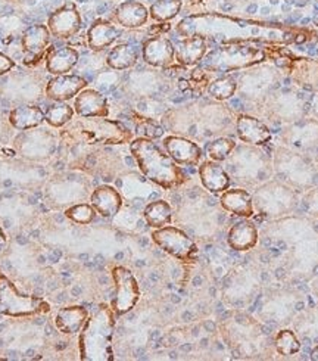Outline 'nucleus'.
Listing matches in <instances>:
<instances>
[{
  "label": "nucleus",
  "mask_w": 318,
  "mask_h": 361,
  "mask_svg": "<svg viewBox=\"0 0 318 361\" xmlns=\"http://www.w3.org/2000/svg\"><path fill=\"white\" fill-rule=\"evenodd\" d=\"M177 30L181 36H200L212 39H226V40H267V42H286L289 37H296L295 32H291L286 28L259 24L252 21H243L231 18V16L221 13H204L193 15L183 20Z\"/></svg>",
  "instance_id": "obj_1"
},
{
  "label": "nucleus",
  "mask_w": 318,
  "mask_h": 361,
  "mask_svg": "<svg viewBox=\"0 0 318 361\" xmlns=\"http://www.w3.org/2000/svg\"><path fill=\"white\" fill-rule=\"evenodd\" d=\"M96 214L97 212L94 211L92 204H77L65 211L66 219L77 223V224H82V226L90 224L94 220Z\"/></svg>",
  "instance_id": "obj_34"
},
{
  "label": "nucleus",
  "mask_w": 318,
  "mask_h": 361,
  "mask_svg": "<svg viewBox=\"0 0 318 361\" xmlns=\"http://www.w3.org/2000/svg\"><path fill=\"white\" fill-rule=\"evenodd\" d=\"M199 177L202 186L214 195L223 193L230 188V176L216 161L211 159L200 164Z\"/></svg>",
  "instance_id": "obj_18"
},
{
  "label": "nucleus",
  "mask_w": 318,
  "mask_h": 361,
  "mask_svg": "<svg viewBox=\"0 0 318 361\" xmlns=\"http://www.w3.org/2000/svg\"><path fill=\"white\" fill-rule=\"evenodd\" d=\"M164 147L178 166H197L202 159V149L197 143L181 137V136H169L164 139Z\"/></svg>",
  "instance_id": "obj_10"
},
{
  "label": "nucleus",
  "mask_w": 318,
  "mask_h": 361,
  "mask_svg": "<svg viewBox=\"0 0 318 361\" xmlns=\"http://www.w3.org/2000/svg\"><path fill=\"white\" fill-rule=\"evenodd\" d=\"M90 204L100 217L112 219L121 209L123 198L115 188L104 185L93 190L90 196Z\"/></svg>",
  "instance_id": "obj_15"
},
{
  "label": "nucleus",
  "mask_w": 318,
  "mask_h": 361,
  "mask_svg": "<svg viewBox=\"0 0 318 361\" xmlns=\"http://www.w3.org/2000/svg\"><path fill=\"white\" fill-rule=\"evenodd\" d=\"M63 139L74 145H124L131 142V131L106 117H80L63 130Z\"/></svg>",
  "instance_id": "obj_4"
},
{
  "label": "nucleus",
  "mask_w": 318,
  "mask_h": 361,
  "mask_svg": "<svg viewBox=\"0 0 318 361\" xmlns=\"http://www.w3.org/2000/svg\"><path fill=\"white\" fill-rule=\"evenodd\" d=\"M6 242H8L6 235H5V232H4L2 226H0V248H2V246H5V245H6Z\"/></svg>",
  "instance_id": "obj_36"
},
{
  "label": "nucleus",
  "mask_w": 318,
  "mask_h": 361,
  "mask_svg": "<svg viewBox=\"0 0 318 361\" xmlns=\"http://www.w3.org/2000/svg\"><path fill=\"white\" fill-rule=\"evenodd\" d=\"M44 121V111L36 105H20L11 111L9 123L16 130H32Z\"/></svg>",
  "instance_id": "obj_24"
},
{
  "label": "nucleus",
  "mask_w": 318,
  "mask_h": 361,
  "mask_svg": "<svg viewBox=\"0 0 318 361\" xmlns=\"http://www.w3.org/2000/svg\"><path fill=\"white\" fill-rule=\"evenodd\" d=\"M143 217L150 227L154 228L165 227L169 226L173 220V207L164 200L154 201L145 208Z\"/></svg>",
  "instance_id": "obj_27"
},
{
  "label": "nucleus",
  "mask_w": 318,
  "mask_h": 361,
  "mask_svg": "<svg viewBox=\"0 0 318 361\" xmlns=\"http://www.w3.org/2000/svg\"><path fill=\"white\" fill-rule=\"evenodd\" d=\"M47 27L54 36L68 39L78 32L81 27V16L74 6H65L50 16Z\"/></svg>",
  "instance_id": "obj_14"
},
{
  "label": "nucleus",
  "mask_w": 318,
  "mask_h": 361,
  "mask_svg": "<svg viewBox=\"0 0 318 361\" xmlns=\"http://www.w3.org/2000/svg\"><path fill=\"white\" fill-rule=\"evenodd\" d=\"M89 311L82 305H70L61 308L55 316V327L62 335H75L85 327Z\"/></svg>",
  "instance_id": "obj_16"
},
{
  "label": "nucleus",
  "mask_w": 318,
  "mask_h": 361,
  "mask_svg": "<svg viewBox=\"0 0 318 361\" xmlns=\"http://www.w3.org/2000/svg\"><path fill=\"white\" fill-rule=\"evenodd\" d=\"M220 204L233 216L249 219L254 216V200L245 189H227L221 193Z\"/></svg>",
  "instance_id": "obj_20"
},
{
  "label": "nucleus",
  "mask_w": 318,
  "mask_h": 361,
  "mask_svg": "<svg viewBox=\"0 0 318 361\" xmlns=\"http://www.w3.org/2000/svg\"><path fill=\"white\" fill-rule=\"evenodd\" d=\"M311 360L312 361H318V345L311 351Z\"/></svg>",
  "instance_id": "obj_37"
},
{
  "label": "nucleus",
  "mask_w": 318,
  "mask_h": 361,
  "mask_svg": "<svg viewBox=\"0 0 318 361\" xmlns=\"http://www.w3.org/2000/svg\"><path fill=\"white\" fill-rule=\"evenodd\" d=\"M13 67H15V62L9 56L0 54V75L9 73Z\"/></svg>",
  "instance_id": "obj_35"
},
{
  "label": "nucleus",
  "mask_w": 318,
  "mask_h": 361,
  "mask_svg": "<svg viewBox=\"0 0 318 361\" xmlns=\"http://www.w3.org/2000/svg\"><path fill=\"white\" fill-rule=\"evenodd\" d=\"M74 109L68 104H55L50 105L46 112H44V121L50 127H63L66 124H70L73 117H74Z\"/></svg>",
  "instance_id": "obj_29"
},
{
  "label": "nucleus",
  "mask_w": 318,
  "mask_h": 361,
  "mask_svg": "<svg viewBox=\"0 0 318 361\" xmlns=\"http://www.w3.org/2000/svg\"><path fill=\"white\" fill-rule=\"evenodd\" d=\"M130 151L143 176L152 183L170 190L186 182V174L178 164L169 154H164L154 140L139 137L130 143Z\"/></svg>",
  "instance_id": "obj_2"
},
{
  "label": "nucleus",
  "mask_w": 318,
  "mask_h": 361,
  "mask_svg": "<svg viewBox=\"0 0 318 361\" xmlns=\"http://www.w3.org/2000/svg\"><path fill=\"white\" fill-rule=\"evenodd\" d=\"M86 86L87 81L80 75L61 74L55 75L49 81L46 87V96L55 102H65L77 96L81 90H85Z\"/></svg>",
  "instance_id": "obj_11"
},
{
  "label": "nucleus",
  "mask_w": 318,
  "mask_h": 361,
  "mask_svg": "<svg viewBox=\"0 0 318 361\" xmlns=\"http://www.w3.org/2000/svg\"><path fill=\"white\" fill-rule=\"evenodd\" d=\"M234 147H236V143H234L231 139L220 137L207 145V154L212 161L220 162V161H226L230 157V154L234 151Z\"/></svg>",
  "instance_id": "obj_33"
},
{
  "label": "nucleus",
  "mask_w": 318,
  "mask_h": 361,
  "mask_svg": "<svg viewBox=\"0 0 318 361\" xmlns=\"http://www.w3.org/2000/svg\"><path fill=\"white\" fill-rule=\"evenodd\" d=\"M207 39L200 36H190L181 40L176 47V61L184 67H192L199 63L207 55Z\"/></svg>",
  "instance_id": "obj_22"
},
{
  "label": "nucleus",
  "mask_w": 318,
  "mask_h": 361,
  "mask_svg": "<svg viewBox=\"0 0 318 361\" xmlns=\"http://www.w3.org/2000/svg\"><path fill=\"white\" fill-rule=\"evenodd\" d=\"M265 58L261 49L249 46H226L205 55L207 68L212 71H234L262 62Z\"/></svg>",
  "instance_id": "obj_6"
},
{
  "label": "nucleus",
  "mask_w": 318,
  "mask_h": 361,
  "mask_svg": "<svg viewBox=\"0 0 318 361\" xmlns=\"http://www.w3.org/2000/svg\"><path fill=\"white\" fill-rule=\"evenodd\" d=\"M274 348L280 355L291 357L300 351V342L295 332L289 329H281L274 336Z\"/></svg>",
  "instance_id": "obj_30"
},
{
  "label": "nucleus",
  "mask_w": 318,
  "mask_h": 361,
  "mask_svg": "<svg viewBox=\"0 0 318 361\" xmlns=\"http://www.w3.org/2000/svg\"><path fill=\"white\" fill-rule=\"evenodd\" d=\"M152 240L164 252L183 262H193L197 258V245L186 232L180 231L178 227L165 226L155 228L152 232Z\"/></svg>",
  "instance_id": "obj_7"
},
{
  "label": "nucleus",
  "mask_w": 318,
  "mask_h": 361,
  "mask_svg": "<svg viewBox=\"0 0 318 361\" xmlns=\"http://www.w3.org/2000/svg\"><path fill=\"white\" fill-rule=\"evenodd\" d=\"M74 111L80 117H106L109 112L106 97L93 89L81 90L77 94Z\"/></svg>",
  "instance_id": "obj_17"
},
{
  "label": "nucleus",
  "mask_w": 318,
  "mask_h": 361,
  "mask_svg": "<svg viewBox=\"0 0 318 361\" xmlns=\"http://www.w3.org/2000/svg\"><path fill=\"white\" fill-rule=\"evenodd\" d=\"M137 51L131 44L123 43L115 46L112 51L109 52L106 62L112 70H128L133 65H136L137 62Z\"/></svg>",
  "instance_id": "obj_28"
},
{
  "label": "nucleus",
  "mask_w": 318,
  "mask_h": 361,
  "mask_svg": "<svg viewBox=\"0 0 318 361\" xmlns=\"http://www.w3.org/2000/svg\"><path fill=\"white\" fill-rule=\"evenodd\" d=\"M115 332V313L112 307L102 304L80 331L78 350L82 361H112V339Z\"/></svg>",
  "instance_id": "obj_3"
},
{
  "label": "nucleus",
  "mask_w": 318,
  "mask_h": 361,
  "mask_svg": "<svg viewBox=\"0 0 318 361\" xmlns=\"http://www.w3.org/2000/svg\"><path fill=\"white\" fill-rule=\"evenodd\" d=\"M115 21L126 28H139L146 24L149 12L139 2L121 4L114 12Z\"/></svg>",
  "instance_id": "obj_26"
},
{
  "label": "nucleus",
  "mask_w": 318,
  "mask_h": 361,
  "mask_svg": "<svg viewBox=\"0 0 318 361\" xmlns=\"http://www.w3.org/2000/svg\"><path fill=\"white\" fill-rule=\"evenodd\" d=\"M50 304L36 295H24L0 271V313L8 317H30L47 314Z\"/></svg>",
  "instance_id": "obj_5"
},
{
  "label": "nucleus",
  "mask_w": 318,
  "mask_h": 361,
  "mask_svg": "<svg viewBox=\"0 0 318 361\" xmlns=\"http://www.w3.org/2000/svg\"><path fill=\"white\" fill-rule=\"evenodd\" d=\"M118 37L120 30L108 21H96L87 32L89 46L94 52L104 51V49L109 47Z\"/></svg>",
  "instance_id": "obj_25"
},
{
  "label": "nucleus",
  "mask_w": 318,
  "mask_h": 361,
  "mask_svg": "<svg viewBox=\"0 0 318 361\" xmlns=\"http://www.w3.org/2000/svg\"><path fill=\"white\" fill-rule=\"evenodd\" d=\"M78 62V52L74 47H58L52 49L46 56V68L50 74L61 75L68 74Z\"/></svg>",
  "instance_id": "obj_23"
},
{
  "label": "nucleus",
  "mask_w": 318,
  "mask_h": 361,
  "mask_svg": "<svg viewBox=\"0 0 318 361\" xmlns=\"http://www.w3.org/2000/svg\"><path fill=\"white\" fill-rule=\"evenodd\" d=\"M258 238L259 235L255 224L245 219L231 226L227 235V242L231 250L243 252L255 248V245L258 243Z\"/></svg>",
  "instance_id": "obj_19"
},
{
  "label": "nucleus",
  "mask_w": 318,
  "mask_h": 361,
  "mask_svg": "<svg viewBox=\"0 0 318 361\" xmlns=\"http://www.w3.org/2000/svg\"><path fill=\"white\" fill-rule=\"evenodd\" d=\"M181 2L180 0H158L150 6V15L157 21H169L180 12Z\"/></svg>",
  "instance_id": "obj_32"
},
{
  "label": "nucleus",
  "mask_w": 318,
  "mask_h": 361,
  "mask_svg": "<svg viewBox=\"0 0 318 361\" xmlns=\"http://www.w3.org/2000/svg\"><path fill=\"white\" fill-rule=\"evenodd\" d=\"M50 40V31L44 25H32L30 27L21 39L23 51L25 54L24 63L25 65H36L44 56Z\"/></svg>",
  "instance_id": "obj_9"
},
{
  "label": "nucleus",
  "mask_w": 318,
  "mask_h": 361,
  "mask_svg": "<svg viewBox=\"0 0 318 361\" xmlns=\"http://www.w3.org/2000/svg\"><path fill=\"white\" fill-rule=\"evenodd\" d=\"M236 133L242 142L252 146H264L267 143H270L273 139L270 128L261 120L250 116L238 117Z\"/></svg>",
  "instance_id": "obj_13"
},
{
  "label": "nucleus",
  "mask_w": 318,
  "mask_h": 361,
  "mask_svg": "<svg viewBox=\"0 0 318 361\" xmlns=\"http://www.w3.org/2000/svg\"><path fill=\"white\" fill-rule=\"evenodd\" d=\"M114 281V300L112 310L115 316H124L136 307L140 300V288L137 279L127 267L116 266L112 269Z\"/></svg>",
  "instance_id": "obj_8"
},
{
  "label": "nucleus",
  "mask_w": 318,
  "mask_h": 361,
  "mask_svg": "<svg viewBox=\"0 0 318 361\" xmlns=\"http://www.w3.org/2000/svg\"><path fill=\"white\" fill-rule=\"evenodd\" d=\"M238 81L233 77H221L214 80L208 86V93L215 101H226L236 93Z\"/></svg>",
  "instance_id": "obj_31"
},
{
  "label": "nucleus",
  "mask_w": 318,
  "mask_h": 361,
  "mask_svg": "<svg viewBox=\"0 0 318 361\" xmlns=\"http://www.w3.org/2000/svg\"><path fill=\"white\" fill-rule=\"evenodd\" d=\"M289 71L298 86L310 92H318V59H293Z\"/></svg>",
  "instance_id": "obj_21"
},
{
  "label": "nucleus",
  "mask_w": 318,
  "mask_h": 361,
  "mask_svg": "<svg viewBox=\"0 0 318 361\" xmlns=\"http://www.w3.org/2000/svg\"><path fill=\"white\" fill-rule=\"evenodd\" d=\"M143 59L146 63L157 68H165L174 62L176 47L166 37L149 39L142 49Z\"/></svg>",
  "instance_id": "obj_12"
}]
</instances>
